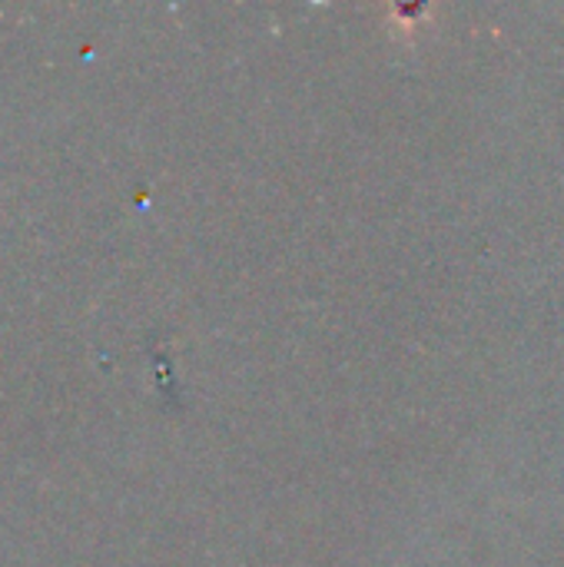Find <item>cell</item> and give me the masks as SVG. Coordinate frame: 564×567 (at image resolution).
Wrapping results in <instances>:
<instances>
[]
</instances>
